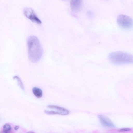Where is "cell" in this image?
Returning <instances> with one entry per match:
<instances>
[{
  "label": "cell",
  "instance_id": "6da1fadb",
  "mask_svg": "<svg viewBox=\"0 0 133 133\" xmlns=\"http://www.w3.org/2000/svg\"><path fill=\"white\" fill-rule=\"evenodd\" d=\"M27 44L29 60L34 63L38 62L43 54V48L39 39L35 36H30L28 38Z\"/></svg>",
  "mask_w": 133,
  "mask_h": 133
},
{
  "label": "cell",
  "instance_id": "7a4b0ae2",
  "mask_svg": "<svg viewBox=\"0 0 133 133\" xmlns=\"http://www.w3.org/2000/svg\"><path fill=\"white\" fill-rule=\"evenodd\" d=\"M109 60L113 63L123 65L132 63L133 56L129 53L121 51L114 52L109 55Z\"/></svg>",
  "mask_w": 133,
  "mask_h": 133
},
{
  "label": "cell",
  "instance_id": "3957f363",
  "mask_svg": "<svg viewBox=\"0 0 133 133\" xmlns=\"http://www.w3.org/2000/svg\"><path fill=\"white\" fill-rule=\"evenodd\" d=\"M117 20L118 26L123 29H129L132 26V19L128 16L120 15L118 16Z\"/></svg>",
  "mask_w": 133,
  "mask_h": 133
},
{
  "label": "cell",
  "instance_id": "277c9868",
  "mask_svg": "<svg viewBox=\"0 0 133 133\" xmlns=\"http://www.w3.org/2000/svg\"><path fill=\"white\" fill-rule=\"evenodd\" d=\"M23 13L26 17L32 22L39 24L41 23V21L31 8H25L23 10Z\"/></svg>",
  "mask_w": 133,
  "mask_h": 133
},
{
  "label": "cell",
  "instance_id": "5b68a950",
  "mask_svg": "<svg viewBox=\"0 0 133 133\" xmlns=\"http://www.w3.org/2000/svg\"><path fill=\"white\" fill-rule=\"evenodd\" d=\"M83 4V0H71L70 7L71 11L77 13L81 10Z\"/></svg>",
  "mask_w": 133,
  "mask_h": 133
},
{
  "label": "cell",
  "instance_id": "8992f818",
  "mask_svg": "<svg viewBox=\"0 0 133 133\" xmlns=\"http://www.w3.org/2000/svg\"><path fill=\"white\" fill-rule=\"evenodd\" d=\"M98 117L102 124L108 127H114L115 125L108 118L101 115H99Z\"/></svg>",
  "mask_w": 133,
  "mask_h": 133
},
{
  "label": "cell",
  "instance_id": "52a82bcc",
  "mask_svg": "<svg viewBox=\"0 0 133 133\" xmlns=\"http://www.w3.org/2000/svg\"><path fill=\"white\" fill-rule=\"evenodd\" d=\"M47 108H51L55 109L59 114L60 115H68L69 113V110L65 108L54 105H49L48 106Z\"/></svg>",
  "mask_w": 133,
  "mask_h": 133
},
{
  "label": "cell",
  "instance_id": "ba28073f",
  "mask_svg": "<svg viewBox=\"0 0 133 133\" xmlns=\"http://www.w3.org/2000/svg\"><path fill=\"white\" fill-rule=\"evenodd\" d=\"M34 94L37 97L39 98L41 97L43 95L42 90L40 88L36 87H33L32 89Z\"/></svg>",
  "mask_w": 133,
  "mask_h": 133
},
{
  "label": "cell",
  "instance_id": "9c48e42d",
  "mask_svg": "<svg viewBox=\"0 0 133 133\" xmlns=\"http://www.w3.org/2000/svg\"><path fill=\"white\" fill-rule=\"evenodd\" d=\"M11 129V125L8 123H6L4 125L3 127V131L5 133L10 132Z\"/></svg>",
  "mask_w": 133,
  "mask_h": 133
},
{
  "label": "cell",
  "instance_id": "30bf717a",
  "mask_svg": "<svg viewBox=\"0 0 133 133\" xmlns=\"http://www.w3.org/2000/svg\"><path fill=\"white\" fill-rule=\"evenodd\" d=\"M13 78L16 79L18 85H19L20 88L23 90L24 89L23 85L20 78L17 76H15Z\"/></svg>",
  "mask_w": 133,
  "mask_h": 133
},
{
  "label": "cell",
  "instance_id": "8fae6325",
  "mask_svg": "<svg viewBox=\"0 0 133 133\" xmlns=\"http://www.w3.org/2000/svg\"><path fill=\"white\" fill-rule=\"evenodd\" d=\"M44 112L46 114L48 115L58 114L59 113L56 111H48L45 110L44 111Z\"/></svg>",
  "mask_w": 133,
  "mask_h": 133
},
{
  "label": "cell",
  "instance_id": "7c38bea8",
  "mask_svg": "<svg viewBox=\"0 0 133 133\" xmlns=\"http://www.w3.org/2000/svg\"><path fill=\"white\" fill-rule=\"evenodd\" d=\"M131 130V129L129 128H124L120 129L119 131L121 132L128 131H130Z\"/></svg>",
  "mask_w": 133,
  "mask_h": 133
},
{
  "label": "cell",
  "instance_id": "4fadbf2b",
  "mask_svg": "<svg viewBox=\"0 0 133 133\" xmlns=\"http://www.w3.org/2000/svg\"><path fill=\"white\" fill-rule=\"evenodd\" d=\"M19 128V127L17 126H16L15 127L14 129L15 130H17Z\"/></svg>",
  "mask_w": 133,
  "mask_h": 133
},
{
  "label": "cell",
  "instance_id": "5bb4252c",
  "mask_svg": "<svg viewBox=\"0 0 133 133\" xmlns=\"http://www.w3.org/2000/svg\"></svg>",
  "mask_w": 133,
  "mask_h": 133
}]
</instances>
